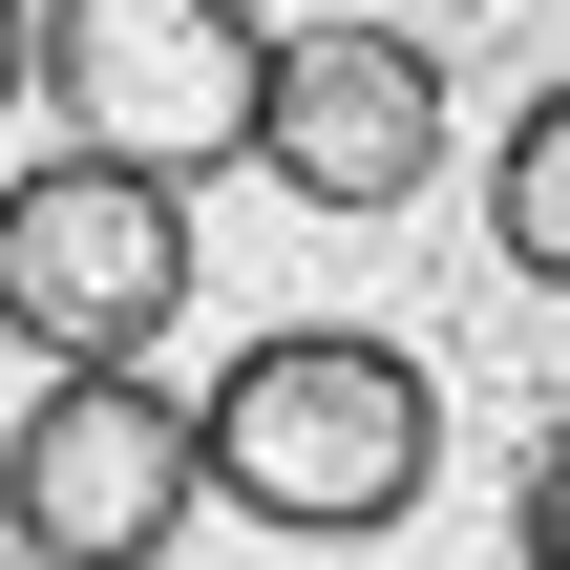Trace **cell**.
Returning a JSON list of instances; mask_svg holds the SVG:
<instances>
[{"label": "cell", "instance_id": "obj_1", "mask_svg": "<svg viewBox=\"0 0 570 570\" xmlns=\"http://www.w3.org/2000/svg\"><path fill=\"white\" fill-rule=\"evenodd\" d=\"M190 487H233L254 529L360 550V529H402V508L444 487V381H423L402 338H360V317H275V338H233V381L190 402Z\"/></svg>", "mask_w": 570, "mask_h": 570}, {"label": "cell", "instance_id": "obj_2", "mask_svg": "<svg viewBox=\"0 0 570 570\" xmlns=\"http://www.w3.org/2000/svg\"><path fill=\"white\" fill-rule=\"evenodd\" d=\"M21 85L63 106V148L106 169H233L254 148V85H275V21L254 0H21Z\"/></svg>", "mask_w": 570, "mask_h": 570}, {"label": "cell", "instance_id": "obj_3", "mask_svg": "<svg viewBox=\"0 0 570 570\" xmlns=\"http://www.w3.org/2000/svg\"><path fill=\"white\" fill-rule=\"evenodd\" d=\"M0 317L42 338V381L63 360H148L190 317V190L169 169H106V148H42L0 190Z\"/></svg>", "mask_w": 570, "mask_h": 570}, {"label": "cell", "instance_id": "obj_4", "mask_svg": "<svg viewBox=\"0 0 570 570\" xmlns=\"http://www.w3.org/2000/svg\"><path fill=\"white\" fill-rule=\"evenodd\" d=\"M212 487H190V402L148 381V360H63L42 402H21V444H0V529L21 570H169Z\"/></svg>", "mask_w": 570, "mask_h": 570}, {"label": "cell", "instance_id": "obj_5", "mask_svg": "<svg viewBox=\"0 0 570 570\" xmlns=\"http://www.w3.org/2000/svg\"><path fill=\"white\" fill-rule=\"evenodd\" d=\"M254 169L296 212H423L444 190V63L402 21H296L254 85Z\"/></svg>", "mask_w": 570, "mask_h": 570}, {"label": "cell", "instance_id": "obj_6", "mask_svg": "<svg viewBox=\"0 0 570 570\" xmlns=\"http://www.w3.org/2000/svg\"><path fill=\"white\" fill-rule=\"evenodd\" d=\"M487 254H508L529 296H570V63L508 106V148H487Z\"/></svg>", "mask_w": 570, "mask_h": 570}, {"label": "cell", "instance_id": "obj_7", "mask_svg": "<svg viewBox=\"0 0 570 570\" xmlns=\"http://www.w3.org/2000/svg\"><path fill=\"white\" fill-rule=\"evenodd\" d=\"M508 550H529V570H570V423L529 444V508H508Z\"/></svg>", "mask_w": 570, "mask_h": 570}, {"label": "cell", "instance_id": "obj_8", "mask_svg": "<svg viewBox=\"0 0 570 570\" xmlns=\"http://www.w3.org/2000/svg\"><path fill=\"white\" fill-rule=\"evenodd\" d=\"M0 106H21V0H0Z\"/></svg>", "mask_w": 570, "mask_h": 570}]
</instances>
